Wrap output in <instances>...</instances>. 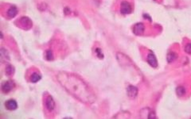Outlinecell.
I'll list each match as a JSON object with an SVG mask.
<instances>
[{"instance_id":"cell-1","label":"cell","mask_w":191,"mask_h":119,"mask_svg":"<svg viewBox=\"0 0 191 119\" xmlns=\"http://www.w3.org/2000/svg\"><path fill=\"white\" fill-rule=\"evenodd\" d=\"M57 79L60 84L78 100L85 103H94L95 95L81 78L66 72H61L58 75Z\"/></svg>"},{"instance_id":"cell-2","label":"cell","mask_w":191,"mask_h":119,"mask_svg":"<svg viewBox=\"0 0 191 119\" xmlns=\"http://www.w3.org/2000/svg\"><path fill=\"white\" fill-rule=\"evenodd\" d=\"M20 27H22L24 29H29L32 27V22L29 18L27 17H22L19 19Z\"/></svg>"},{"instance_id":"cell-3","label":"cell","mask_w":191,"mask_h":119,"mask_svg":"<svg viewBox=\"0 0 191 119\" xmlns=\"http://www.w3.org/2000/svg\"><path fill=\"white\" fill-rule=\"evenodd\" d=\"M132 11V6L130 5V3L128 2H121V7H120V12L122 13L123 15H128V14H131Z\"/></svg>"},{"instance_id":"cell-4","label":"cell","mask_w":191,"mask_h":119,"mask_svg":"<svg viewBox=\"0 0 191 119\" xmlns=\"http://www.w3.org/2000/svg\"><path fill=\"white\" fill-rule=\"evenodd\" d=\"M145 31V26L142 22H138L133 27V33L135 35H142Z\"/></svg>"},{"instance_id":"cell-5","label":"cell","mask_w":191,"mask_h":119,"mask_svg":"<svg viewBox=\"0 0 191 119\" xmlns=\"http://www.w3.org/2000/svg\"><path fill=\"white\" fill-rule=\"evenodd\" d=\"M147 63L149 64L151 67L156 68L158 66V60H157V58L155 56V55L152 52H150L149 54L147 55Z\"/></svg>"},{"instance_id":"cell-6","label":"cell","mask_w":191,"mask_h":119,"mask_svg":"<svg viewBox=\"0 0 191 119\" xmlns=\"http://www.w3.org/2000/svg\"><path fill=\"white\" fill-rule=\"evenodd\" d=\"M56 107V103L54 102L52 96H48L45 100V107L49 111H53Z\"/></svg>"},{"instance_id":"cell-7","label":"cell","mask_w":191,"mask_h":119,"mask_svg":"<svg viewBox=\"0 0 191 119\" xmlns=\"http://www.w3.org/2000/svg\"><path fill=\"white\" fill-rule=\"evenodd\" d=\"M14 83L12 81H5L2 84V90L3 93L7 94L14 87Z\"/></svg>"},{"instance_id":"cell-8","label":"cell","mask_w":191,"mask_h":119,"mask_svg":"<svg viewBox=\"0 0 191 119\" xmlns=\"http://www.w3.org/2000/svg\"><path fill=\"white\" fill-rule=\"evenodd\" d=\"M127 93H128V95L131 99H135L138 95V88L136 87L132 86V85H130L127 88Z\"/></svg>"},{"instance_id":"cell-9","label":"cell","mask_w":191,"mask_h":119,"mask_svg":"<svg viewBox=\"0 0 191 119\" xmlns=\"http://www.w3.org/2000/svg\"><path fill=\"white\" fill-rule=\"evenodd\" d=\"M5 107L8 110H15L18 108V103L15 99H9L6 102Z\"/></svg>"},{"instance_id":"cell-10","label":"cell","mask_w":191,"mask_h":119,"mask_svg":"<svg viewBox=\"0 0 191 119\" xmlns=\"http://www.w3.org/2000/svg\"><path fill=\"white\" fill-rule=\"evenodd\" d=\"M0 56H1V61H2V63H3V62L9 61L10 60L9 54H8L7 51L4 48L1 49V51H0Z\"/></svg>"},{"instance_id":"cell-11","label":"cell","mask_w":191,"mask_h":119,"mask_svg":"<svg viewBox=\"0 0 191 119\" xmlns=\"http://www.w3.org/2000/svg\"><path fill=\"white\" fill-rule=\"evenodd\" d=\"M7 16L9 17L10 18H15V16L18 14V8L15 7V6H11V7L9 8V10L7 11Z\"/></svg>"},{"instance_id":"cell-12","label":"cell","mask_w":191,"mask_h":119,"mask_svg":"<svg viewBox=\"0 0 191 119\" xmlns=\"http://www.w3.org/2000/svg\"><path fill=\"white\" fill-rule=\"evenodd\" d=\"M177 54L176 53H175L174 52H169L167 54V56H166V60H167L168 63H171V62H173L175 60H176L177 58Z\"/></svg>"},{"instance_id":"cell-13","label":"cell","mask_w":191,"mask_h":119,"mask_svg":"<svg viewBox=\"0 0 191 119\" xmlns=\"http://www.w3.org/2000/svg\"><path fill=\"white\" fill-rule=\"evenodd\" d=\"M41 79H42V76H41V75L37 73V72H35V73H34V74L31 76L30 81L32 82V83H37V82L39 81Z\"/></svg>"},{"instance_id":"cell-14","label":"cell","mask_w":191,"mask_h":119,"mask_svg":"<svg viewBox=\"0 0 191 119\" xmlns=\"http://www.w3.org/2000/svg\"><path fill=\"white\" fill-rule=\"evenodd\" d=\"M14 73H15V68L13 67L12 65L11 64L7 65V68H6V74L7 75V76H12Z\"/></svg>"},{"instance_id":"cell-15","label":"cell","mask_w":191,"mask_h":119,"mask_svg":"<svg viewBox=\"0 0 191 119\" xmlns=\"http://www.w3.org/2000/svg\"><path fill=\"white\" fill-rule=\"evenodd\" d=\"M176 92H177V95H178L179 96H183L184 95L186 94V89H185V87H184L180 86V87H179L178 88H177Z\"/></svg>"},{"instance_id":"cell-16","label":"cell","mask_w":191,"mask_h":119,"mask_svg":"<svg viewBox=\"0 0 191 119\" xmlns=\"http://www.w3.org/2000/svg\"><path fill=\"white\" fill-rule=\"evenodd\" d=\"M45 57L48 60H51L54 59V56H53V52L50 50H47L45 52Z\"/></svg>"},{"instance_id":"cell-17","label":"cell","mask_w":191,"mask_h":119,"mask_svg":"<svg viewBox=\"0 0 191 119\" xmlns=\"http://www.w3.org/2000/svg\"><path fill=\"white\" fill-rule=\"evenodd\" d=\"M96 55H97V56L99 58H100V59H102V58L104 57V55L103 53H102V52H101L100 49H99V48H97V49H96Z\"/></svg>"},{"instance_id":"cell-18","label":"cell","mask_w":191,"mask_h":119,"mask_svg":"<svg viewBox=\"0 0 191 119\" xmlns=\"http://www.w3.org/2000/svg\"><path fill=\"white\" fill-rule=\"evenodd\" d=\"M185 51H186L187 53H189V54H191V44L190 43L186 44V46H185Z\"/></svg>"}]
</instances>
